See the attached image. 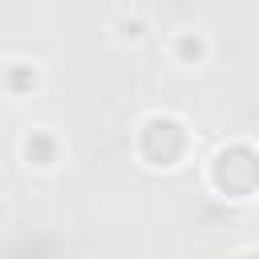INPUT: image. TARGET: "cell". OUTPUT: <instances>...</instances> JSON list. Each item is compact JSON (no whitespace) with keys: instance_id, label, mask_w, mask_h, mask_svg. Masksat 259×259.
<instances>
[{"instance_id":"6da1fadb","label":"cell","mask_w":259,"mask_h":259,"mask_svg":"<svg viewBox=\"0 0 259 259\" xmlns=\"http://www.w3.org/2000/svg\"><path fill=\"white\" fill-rule=\"evenodd\" d=\"M24 154H28L32 166H53V142L45 146V134H32V138L24 142Z\"/></svg>"},{"instance_id":"7a4b0ae2","label":"cell","mask_w":259,"mask_h":259,"mask_svg":"<svg viewBox=\"0 0 259 259\" xmlns=\"http://www.w3.org/2000/svg\"><path fill=\"white\" fill-rule=\"evenodd\" d=\"M202 49H206L202 36H194V32H182V36H178V57H182L186 65H194V61L202 57Z\"/></svg>"}]
</instances>
